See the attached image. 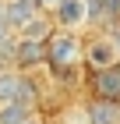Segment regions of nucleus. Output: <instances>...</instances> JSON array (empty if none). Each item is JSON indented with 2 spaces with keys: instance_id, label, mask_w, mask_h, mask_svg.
Instances as JSON below:
<instances>
[{
  "instance_id": "f03ea898",
  "label": "nucleus",
  "mask_w": 120,
  "mask_h": 124,
  "mask_svg": "<svg viewBox=\"0 0 120 124\" xmlns=\"http://www.w3.org/2000/svg\"><path fill=\"white\" fill-rule=\"evenodd\" d=\"M14 99H25V103H35V82L25 75V71H14V67H7V71H0V106L4 103H14Z\"/></svg>"
},
{
  "instance_id": "f257e3e1",
  "label": "nucleus",
  "mask_w": 120,
  "mask_h": 124,
  "mask_svg": "<svg viewBox=\"0 0 120 124\" xmlns=\"http://www.w3.org/2000/svg\"><path fill=\"white\" fill-rule=\"evenodd\" d=\"M42 46H46V67L56 71V75H71L74 67L85 64V46L78 43L74 32L53 29L46 39H42Z\"/></svg>"
},
{
  "instance_id": "ddd939ff",
  "label": "nucleus",
  "mask_w": 120,
  "mask_h": 124,
  "mask_svg": "<svg viewBox=\"0 0 120 124\" xmlns=\"http://www.w3.org/2000/svg\"><path fill=\"white\" fill-rule=\"evenodd\" d=\"M110 43H113V50H117V60H120V25L110 32Z\"/></svg>"
},
{
  "instance_id": "9d476101",
  "label": "nucleus",
  "mask_w": 120,
  "mask_h": 124,
  "mask_svg": "<svg viewBox=\"0 0 120 124\" xmlns=\"http://www.w3.org/2000/svg\"><path fill=\"white\" fill-rule=\"evenodd\" d=\"M85 4H88V18H102V21L120 18V0H85Z\"/></svg>"
},
{
  "instance_id": "423d86ee",
  "label": "nucleus",
  "mask_w": 120,
  "mask_h": 124,
  "mask_svg": "<svg viewBox=\"0 0 120 124\" xmlns=\"http://www.w3.org/2000/svg\"><path fill=\"white\" fill-rule=\"evenodd\" d=\"M11 64L18 67V71L42 67L46 64V46H42V39H14V43H11Z\"/></svg>"
},
{
  "instance_id": "7ed1b4c3",
  "label": "nucleus",
  "mask_w": 120,
  "mask_h": 124,
  "mask_svg": "<svg viewBox=\"0 0 120 124\" xmlns=\"http://www.w3.org/2000/svg\"><path fill=\"white\" fill-rule=\"evenodd\" d=\"M88 92L92 99H106V103H120V60L110 67H99L88 75Z\"/></svg>"
},
{
  "instance_id": "20e7f679",
  "label": "nucleus",
  "mask_w": 120,
  "mask_h": 124,
  "mask_svg": "<svg viewBox=\"0 0 120 124\" xmlns=\"http://www.w3.org/2000/svg\"><path fill=\"white\" fill-rule=\"evenodd\" d=\"M39 14H42V7H39L35 0H4V11H0V18L11 29V36H18L28 21L39 18Z\"/></svg>"
},
{
  "instance_id": "4468645a",
  "label": "nucleus",
  "mask_w": 120,
  "mask_h": 124,
  "mask_svg": "<svg viewBox=\"0 0 120 124\" xmlns=\"http://www.w3.org/2000/svg\"><path fill=\"white\" fill-rule=\"evenodd\" d=\"M35 4H39V7H53L56 0H35Z\"/></svg>"
},
{
  "instance_id": "39448f33",
  "label": "nucleus",
  "mask_w": 120,
  "mask_h": 124,
  "mask_svg": "<svg viewBox=\"0 0 120 124\" xmlns=\"http://www.w3.org/2000/svg\"><path fill=\"white\" fill-rule=\"evenodd\" d=\"M53 25L64 32H74L88 25V4L85 0H56L53 4Z\"/></svg>"
},
{
  "instance_id": "f8f14e48",
  "label": "nucleus",
  "mask_w": 120,
  "mask_h": 124,
  "mask_svg": "<svg viewBox=\"0 0 120 124\" xmlns=\"http://www.w3.org/2000/svg\"><path fill=\"white\" fill-rule=\"evenodd\" d=\"M11 43H14V39H11V29L4 25V18H0V50H4V46H11Z\"/></svg>"
},
{
  "instance_id": "dca6fc26",
  "label": "nucleus",
  "mask_w": 120,
  "mask_h": 124,
  "mask_svg": "<svg viewBox=\"0 0 120 124\" xmlns=\"http://www.w3.org/2000/svg\"><path fill=\"white\" fill-rule=\"evenodd\" d=\"M0 11H4V0H0Z\"/></svg>"
},
{
  "instance_id": "0eeeda50",
  "label": "nucleus",
  "mask_w": 120,
  "mask_h": 124,
  "mask_svg": "<svg viewBox=\"0 0 120 124\" xmlns=\"http://www.w3.org/2000/svg\"><path fill=\"white\" fill-rule=\"evenodd\" d=\"M110 64H117V50H113L110 36H102V39H95V43L85 46V67L99 71V67H110Z\"/></svg>"
},
{
  "instance_id": "6e6552de",
  "label": "nucleus",
  "mask_w": 120,
  "mask_h": 124,
  "mask_svg": "<svg viewBox=\"0 0 120 124\" xmlns=\"http://www.w3.org/2000/svg\"><path fill=\"white\" fill-rule=\"evenodd\" d=\"M85 124H120V103L88 99L85 103Z\"/></svg>"
},
{
  "instance_id": "1a4fd4ad",
  "label": "nucleus",
  "mask_w": 120,
  "mask_h": 124,
  "mask_svg": "<svg viewBox=\"0 0 120 124\" xmlns=\"http://www.w3.org/2000/svg\"><path fill=\"white\" fill-rule=\"evenodd\" d=\"M35 114V103H25V99H14V103L0 106V124H21Z\"/></svg>"
},
{
  "instance_id": "9b49d317",
  "label": "nucleus",
  "mask_w": 120,
  "mask_h": 124,
  "mask_svg": "<svg viewBox=\"0 0 120 124\" xmlns=\"http://www.w3.org/2000/svg\"><path fill=\"white\" fill-rule=\"evenodd\" d=\"M49 32H53V21H49L46 14H39V18H32L25 29L18 32V39H46Z\"/></svg>"
},
{
  "instance_id": "2eb2a0df",
  "label": "nucleus",
  "mask_w": 120,
  "mask_h": 124,
  "mask_svg": "<svg viewBox=\"0 0 120 124\" xmlns=\"http://www.w3.org/2000/svg\"><path fill=\"white\" fill-rule=\"evenodd\" d=\"M21 124H42V121H39V117L32 114V117H28V121H21Z\"/></svg>"
}]
</instances>
